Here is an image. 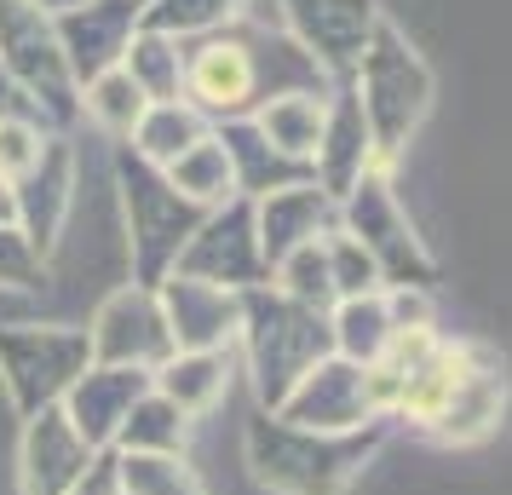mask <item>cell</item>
Here are the masks:
<instances>
[{
    "mask_svg": "<svg viewBox=\"0 0 512 495\" xmlns=\"http://www.w3.org/2000/svg\"><path fill=\"white\" fill-rule=\"evenodd\" d=\"M288 93H334V75L294 35L225 24L185 41V104H196L208 127L248 121Z\"/></svg>",
    "mask_w": 512,
    "mask_h": 495,
    "instance_id": "1",
    "label": "cell"
},
{
    "mask_svg": "<svg viewBox=\"0 0 512 495\" xmlns=\"http://www.w3.org/2000/svg\"><path fill=\"white\" fill-rule=\"evenodd\" d=\"M242 444H248V472L271 495H346L374 461V449L386 444V415L357 432H305L259 409Z\"/></svg>",
    "mask_w": 512,
    "mask_h": 495,
    "instance_id": "2",
    "label": "cell"
},
{
    "mask_svg": "<svg viewBox=\"0 0 512 495\" xmlns=\"http://www.w3.org/2000/svg\"><path fill=\"white\" fill-rule=\"evenodd\" d=\"M351 93H357V110L369 121V139H374V162L380 173L403 156V144L420 133V121L432 110V70L426 58L409 47V35L397 24H374L363 58L351 64Z\"/></svg>",
    "mask_w": 512,
    "mask_h": 495,
    "instance_id": "3",
    "label": "cell"
},
{
    "mask_svg": "<svg viewBox=\"0 0 512 495\" xmlns=\"http://www.w3.org/2000/svg\"><path fill=\"white\" fill-rule=\"evenodd\" d=\"M236 346L248 357V375H254V398L259 409H277L294 380L323 363L334 346H328V311H305L294 300H282L277 288H248L242 294V329H236Z\"/></svg>",
    "mask_w": 512,
    "mask_h": 495,
    "instance_id": "4",
    "label": "cell"
},
{
    "mask_svg": "<svg viewBox=\"0 0 512 495\" xmlns=\"http://www.w3.org/2000/svg\"><path fill=\"white\" fill-rule=\"evenodd\" d=\"M116 190H121V219H127V254H133V283L156 288L173 271L179 248L202 225V208H190L179 190L167 185V173L144 167L127 144H116Z\"/></svg>",
    "mask_w": 512,
    "mask_h": 495,
    "instance_id": "5",
    "label": "cell"
},
{
    "mask_svg": "<svg viewBox=\"0 0 512 495\" xmlns=\"http://www.w3.org/2000/svg\"><path fill=\"white\" fill-rule=\"evenodd\" d=\"M334 231H346L380 271V288H426L438 283V260L426 254V242L415 236L409 213L397 202V190L386 173H369L334 202Z\"/></svg>",
    "mask_w": 512,
    "mask_h": 495,
    "instance_id": "6",
    "label": "cell"
},
{
    "mask_svg": "<svg viewBox=\"0 0 512 495\" xmlns=\"http://www.w3.org/2000/svg\"><path fill=\"white\" fill-rule=\"evenodd\" d=\"M0 70H6V81L18 87L29 110L47 121V133L81 121V87H75L70 64H64V47L52 35L47 12L0 0Z\"/></svg>",
    "mask_w": 512,
    "mask_h": 495,
    "instance_id": "7",
    "label": "cell"
},
{
    "mask_svg": "<svg viewBox=\"0 0 512 495\" xmlns=\"http://www.w3.org/2000/svg\"><path fill=\"white\" fill-rule=\"evenodd\" d=\"M87 363H93L87 329H70V323H6L0 329V380L24 421L41 409H58Z\"/></svg>",
    "mask_w": 512,
    "mask_h": 495,
    "instance_id": "8",
    "label": "cell"
},
{
    "mask_svg": "<svg viewBox=\"0 0 512 495\" xmlns=\"http://www.w3.org/2000/svg\"><path fill=\"white\" fill-rule=\"evenodd\" d=\"M179 277H196V283L231 288V294H248V288H265L271 271L259 260V236H254V202L248 196H231L225 208L202 213V225L190 231V242L173 260Z\"/></svg>",
    "mask_w": 512,
    "mask_h": 495,
    "instance_id": "9",
    "label": "cell"
},
{
    "mask_svg": "<svg viewBox=\"0 0 512 495\" xmlns=\"http://www.w3.org/2000/svg\"><path fill=\"white\" fill-rule=\"evenodd\" d=\"M87 346H93V363L156 375L167 357H173V340H167L156 288H139V283L116 288V294L93 311V323H87Z\"/></svg>",
    "mask_w": 512,
    "mask_h": 495,
    "instance_id": "10",
    "label": "cell"
},
{
    "mask_svg": "<svg viewBox=\"0 0 512 495\" xmlns=\"http://www.w3.org/2000/svg\"><path fill=\"white\" fill-rule=\"evenodd\" d=\"M282 415L288 426H305V432H357V426L380 421L369 403V380L357 363L328 352L323 363H311L300 380H294V392L271 409Z\"/></svg>",
    "mask_w": 512,
    "mask_h": 495,
    "instance_id": "11",
    "label": "cell"
},
{
    "mask_svg": "<svg viewBox=\"0 0 512 495\" xmlns=\"http://www.w3.org/2000/svg\"><path fill=\"white\" fill-rule=\"evenodd\" d=\"M156 300H162V323H167L173 352H231L236 346V329H242V294L167 271L162 283H156Z\"/></svg>",
    "mask_w": 512,
    "mask_h": 495,
    "instance_id": "12",
    "label": "cell"
},
{
    "mask_svg": "<svg viewBox=\"0 0 512 495\" xmlns=\"http://www.w3.org/2000/svg\"><path fill=\"white\" fill-rule=\"evenodd\" d=\"M70 208H75V150L64 133H52L41 162L12 185V225L29 236V248L41 260H52L58 236L70 225Z\"/></svg>",
    "mask_w": 512,
    "mask_h": 495,
    "instance_id": "13",
    "label": "cell"
},
{
    "mask_svg": "<svg viewBox=\"0 0 512 495\" xmlns=\"http://www.w3.org/2000/svg\"><path fill=\"white\" fill-rule=\"evenodd\" d=\"M374 24H380L374 0H282V29L328 75H351V64L369 47Z\"/></svg>",
    "mask_w": 512,
    "mask_h": 495,
    "instance_id": "14",
    "label": "cell"
},
{
    "mask_svg": "<svg viewBox=\"0 0 512 495\" xmlns=\"http://www.w3.org/2000/svg\"><path fill=\"white\" fill-rule=\"evenodd\" d=\"M133 29H139V0H81L70 12H58L52 35L64 47L75 87H87L104 70H121V52L133 41Z\"/></svg>",
    "mask_w": 512,
    "mask_h": 495,
    "instance_id": "15",
    "label": "cell"
},
{
    "mask_svg": "<svg viewBox=\"0 0 512 495\" xmlns=\"http://www.w3.org/2000/svg\"><path fill=\"white\" fill-rule=\"evenodd\" d=\"M380 173L374 162V139H369V121L357 110V93L351 87H334L323 110V133H317V150H311V185L323 196H346L357 179Z\"/></svg>",
    "mask_w": 512,
    "mask_h": 495,
    "instance_id": "16",
    "label": "cell"
},
{
    "mask_svg": "<svg viewBox=\"0 0 512 495\" xmlns=\"http://www.w3.org/2000/svg\"><path fill=\"white\" fill-rule=\"evenodd\" d=\"M98 449L81 444V432L64 421V409H41L24 421V444H18V484L24 495H70L81 472L93 467Z\"/></svg>",
    "mask_w": 512,
    "mask_h": 495,
    "instance_id": "17",
    "label": "cell"
},
{
    "mask_svg": "<svg viewBox=\"0 0 512 495\" xmlns=\"http://www.w3.org/2000/svg\"><path fill=\"white\" fill-rule=\"evenodd\" d=\"M150 392V375L144 369H110V363H87L81 380H75L70 392H64V421L81 432V444L87 449H110L116 444L121 421H127V409Z\"/></svg>",
    "mask_w": 512,
    "mask_h": 495,
    "instance_id": "18",
    "label": "cell"
},
{
    "mask_svg": "<svg viewBox=\"0 0 512 495\" xmlns=\"http://www.w3.org/2000/svg\"><path fill=\"white\" fill-rule=\"evenodd\" d=\"M334 231V196L311 185H288V190H271V196H259L254 202V236H259V260L265 271L282 260V254H294L305 242H323Z\"/></svg>",
    "mask_w": 512,
    "mask_h": 495,
    "instance_id": "19",
    "label": "cell"
},
{
    "mask_svg": "<svg viewBox=\"0 0 512 495\" xmlns=\"http://www.w3.org/2000/svg\"><path fill=\"white\" fill-rule=\"evenodd\" d=\"M213 133H219L225 156H231L236 196H248V202H259V196H271V190H288V185H305V179H311V167L288 162V156H277L271 144L259 139L254 121H219Z\"/></svg>",
    "mask_w": 512,
    "mask_h": 495,
    "instance_id": "20",
    "label": "cell"
},
{
    "mask_svg": "<svg viewBox=\"0 0 512 495\" xmlns=\"http://www.w3.org/2000/svg\"><path fill=\"white\" fill-rule=\"evenodd\" d=\"M501 409H507V380H501V363L478 352V363L466 369V380L455 386L449 409H443L438 426H432V438H443V444H472V438H484L489 426L501 421Z\"/></svg>",
    "mask_w": 512,
    "mask_h": 495,
    "instance_id": "21",
    "label": "cell"
},
{
    "mask_svg": "<svg viewBox=\"0 0 512 495\" xmlns=\"http://www.w3.org/2000/svg\"><path fill=\"white\" fill-rule=\"evenodd\" d=\"M208 133H213L208 116H202L196 104H185V98H173V104H144L139 127L127 133V150H133L144 167L167 173V167L190 150V144H202Z\"/></svg>",
    "mask_w": 512,
    "mask_h": 495,
    "instance_id": "22",
    "label": "cell"
},
{
    "mask_svg": "<svg viewBox=\"0 0 512 495\" xmlns=\"http://www.w3.org/2000/svg\"><path fill=\"white\" fill-rule=\"evenodd\" d=\"M392 334L397 329H392V311H386V288L328 306V346H334V357H346L357 369L380 363V352L392 346Z\"/></svg>",
    "mask_w": 512,
    "mask_h": 495,
    "instance_id": "23",
    "label": "cell"
},
{
    "mask_svg": "<svg viewBox=\"0 0 512 495\" xmlns=\"http://www.w3.org/2000/svg\"><path fill=\"white\" fill-rule=\"evenodd\" d=\"M225 380H231V352H173L150 375V392H162L179 415H202V409H213L219 403V392H225Z\"/></svg>",
    "mask_w": 512,
    "mask_h": 495,
    "instance_id": "24",
    "label": "cell"
},
{
    "mask_svg": "<svg viewBox=\"0 0 512 495\" xmlns=\"http://www.w3.org/2000/svg\"><path fill=\"white\" fill-rule=\"evenodd\" d=\"M121 75L144 93V104L185 98V41L156 35V29H133V41L121 52Z\"/></svg>",
    "mask_w": 512,
    "mask_h": 495,
    "instance_id": "25",
    "label": "cell"
},
{
    "mask_svg": "<svg viewBox=\"0 0 512 495\" xmlns=\"http://www.w3.org/2000/svg\"><path fill=\"white\" fill-rule=\"evenodd\" d=\"M323 110H328V93H288V98H271L248 121L259 127V139L277 156L311 167V150H317V133H323Z\"/></svg>",
    "mask_w": 512,
    "mask_h": 495,
    "instance_id": "26",
    "label": "cell"
},
{
    "mask_svg": "<svg viewBox=\"0 0 512 495\" xmlns=\"http://www.w3.org/2000/svg\"><path fill=\"white\" fill-rule=\"evenodd\" d=\"M167 185L185 196L190 208H225L236 196V179H231V156H225V144H219V133H208L202 144H190L179 162L167 167Z\"/></svg>",
    "mask_w": 512,
    "mask_h": 495,
    "instance_id": "27",
    "label": "cell"
},
{
    "mask_svg": "<svg viewBox=\"0 0 512 495\" xmlns=\"http://www.w3.org/2000/svg\"><path fill=\"white\" fill-rule=\"evenodd\" d=\"M185 438H190V415H179L162 392H144L127 409L110 449H121V455H185Z\"/></svg>",
    "mask_w": 512,
    "mask_h": 495,
    "instance_id": "28",
    "label": "cell"
},
{
    "mask_svg": "<svg viewBox=\"0 0 512 495\" xmlns=\"http://www.w3.org/2000/svg\"><path fill=\"white\" fill-rule=\"evenodd\" d=\"M81 116L93 121L98 133H110V139L127 144V133H133L139 116H144V93L121 70H104L81 87Z\"/></svg>",
    "mask_w": 512,
    "mask_h": 495,
    "instance_id": "29",
    "label": "cell"
},
{
    "mask_svg": "<svg viewBox=\"0 0 512 495\" xmlns=\"http://www.w3.org/2000/svg\"><path fill=\"white\" fill-rule=\"evenodd\" d=\"M236 6L242 0H144L139 29H156V35H173V41H196L208 29L236 24Z\"/></svg>",
    "mask_w": 512,
    "mask_h": 495,
    "instance_id": "30",
    "label": "cell"
},
{
    "mask_svg": "<svg viewBox=\"0 0 512 495\" xmlns=\"http://www.w3.org/2000/svg\"><path fill=\"white\" fill-rule=\"evenodd\" d=\"M271 288H277L282 300H294L305 311H328L334 306V283H328V254L323 242H305L294 254H282L271 265Z\"/></svg>",
    "mask_w": 512,
    "mask_h": 495,
    "instance_id": "31",
    "label": "cell"
},
{
    "mask_svg": "<svg viewBox=\"0 0 512 495\" xmlns=\"http://www.w3.org/2000/svg\"><path fill=\"white\" fill-rule=\"evenodd\" d=\"M121 495H208L202 478L185 467V455H121L116 449Z\"/></svg>",
    "mask_w": 512,
    "mask_h": 495,
    "instance_id": "32",
    "label": "cell"
},
{
    "mask_svg": "<svg viewBox=\"0 0 512 495\" xmlns=\"http://www.w3.org/2000/svg\"><path fill=\"white\" fill-rule=\"evenodd\" d=\"M323 254H328V283H334V300L380 294V271H374V260L351 242L346 231H328L323 236Z\"/></svg>",
    "mask_w": 512,
    "mask_h": 495,
    "instance_id": "33",
    "label": "cell"
},
{
    "mask_svg": "<svg viewBox=\"0 0 512 495\" xmlns=\"http://www.w3.org/2000/svg\"><path fill=\"white\" fill-rule=\"evenodd\" d=\"M47 127L35 116H0V185H18L47 150Z\"/></svg>",
    "mask_w": 512,
    "mask_h": 495,
    "instance_id": "34",
    "label": "cell"
},
{
    "mask_svg": "<svg viewBox=\"0 0 512 495\" xmlns=\"http://www.w3.org/2000/svg\"><path fill=\"white\" fill-rule=\"evenodd\" d=\"M47 283V260L29 248V236L18 225H0V288H41Z\"/></svg>",
    "mask_w": 512,
    "mask_h": 495,
    "instance_id": "35",
    "label": "cell"
},
{
    "mask_svg": "<svg viewBox=\"0 0 512 495\" xmlns=\"http://www.w3.org/2000/svg\"><path fill=\"white\" fill-rule=\"evenodd\" d=\"M386 311H392V329H432L426 288H386Z\"/></svg>",
    "mask_w": 512,
    "mask_h": 495,
    "instance_id": "36",
    "label": "cell"
},
{
    "mask_svg": "<svg viewBox=\"0 0 512 495\" xmlns=\"http://www.w3.org/2000/svg\"><path fill=\"white\" fill-rule=\"evenodd\" d=\"M70 495H121V478H116V449H98L93 467L81 472V484Z\"/></svg>",
    "mask_w": 512,
    "mask_h": 495,
    "instance_id": "37",
    "label": "cell"
},
{
    "mask_svg": "<svg viewBox=\"0 0 512 495\" xmlns=\"http://www.w3.org/2000/svg\"><path fill=\"white\" fill-rule=\"evenodd\" d=\"M0 116H35L24 98H18V87L6 81V70H0ZM35 121H41V116H35ZM41 127H47V121H41Z\"/></svg>",
    "mask_w": 512,
    "mask_h": 495,
    "instance_id": "38",
    "label": "cell"
},
{
    "mask_svg": "<svg viewBox=\"0 0 512 495\" xmlns=\"http://www.w3.org/2000/svg\"><path fill=\"white\" fill-rule=\"evenodd\" d=\"M18 6H35V12L58 18V12H70V6H81V0H18Z\"/></svg>",
    "mask_w": 512,
    "mask_h": 495,
    "instance_id": "39",
    "label": "cell"
},
{
    "mask_svg": "<svg viewBox=\"0 0 512 495\" xmlns=\"http://www.w3.org/2000/svg\"><path fill=\"white\" fill-rule=\"evenodd\" d=\"M0 225H12V185H0Z\"/></svg>",
    "mask_w": 512,
    "mask_h": 495,
    "instance_id": "40",
    "label": "cell"
},
{
    "mask_svg": "<svg viewBox=\"0 0 512 495\" xmlns=\"http://www.w3.org/2000/svg\"><path fill=\"white\" fill-rule=\"evenodd\" d=\"M139 6H144V0H139Z\"/></svg>",
    "mask_w": 512,
    "mask_h": 495,
    "instance_id": "41",
    "label": "cell"
}]
</instances>
